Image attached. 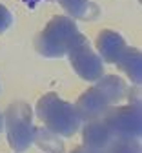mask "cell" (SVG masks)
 Returning a JSON list of instances; mask_svg holds the SVG:
<instances>
[{
	"instance_id": "cell-1",
	"label": "cell",
	"mask_w": 142,
	"mask_h": 153,
	"mask_svg": "<svg viewBox=\"0 0 142 153\" xmlns=\"http://www.w3.org/2000/svg\"><path fill=\"white\" fill-rule=\"evenodd\" d=\"M84 40L88 38L78 31L77 24L69 16H55L38 33L35 46L36 51L44 56H62Z\"/></svg>"
},
{
	"instance_id": "cell-2",
	"label": "cell",
	"mask_w": 142,
	"mask_h": 153,
	"mask_svg": "<svg viewBox=\"0 0 142 153\" xmlns=\"http://www.w3.org/2000/svg\"><path fill=\"white\" fill-rule=\"evenodd\" d=\"M36 115L51 133L69 137L80 126V115L77 108L62 100L55 93H48L36 104Z\"/></svg>"
},
{
	"instance_id": "cell-3",
	"label": "cell",
	"mask_w": 142,
	"mask_h": 153,
	"mask_svg": "<svg viewBox=\"0 0 142 153\" xmlns=\"http://www.w3.org/2000/svg\"><path fill=\"white\" fill-rule=\"evenodd\" d=\"M6 128H7V140L15 151H24L31 146L35 139V126H33V113L31 108L24 102H15L7 108L6 115Z\"/></svg>"
},
{
	"instance_id": "cell-4",
	"label": "cell",
	"mask_w": 142,
	"mask_h": 153,
	"mask_svg": "<svg viewBox=\"0 0 142 153\" xmlns=\"http://www.w3.org/2000/svg\"><path fill=\"white\" fill-rule=\"evenodd\" d=\"M104 122L117 139H138L142 129L140 108L137 106H120L104 115Z\"/></svg>"
},
{
	"instance_id": "cell-5",
	"label": "cell",
	"mask_w": 142,
	"mask_h": 153,
	"mask_svg": "<svg viewBox=\"0 0 142 153\" xmlns=\"http://www.w3.org/2000/svg\"><path fill=\"white\" fill-rule=\"evenodd\" d=\"M69 60L73 69L86 80H97L102 76V60L91 51L88 40L77 44L69 53Z\"/></svg>"
},
{
	"instance_id": "cell-6",
	"label": "cell",
	"mask_w": 142,
	"mask_h": 153,
	"mask_svg": "<svg viewBox=\"0 0 142 153\" xmlns=\"http://www.w3.org/2000/svg\"><path fill=\"white\" fill-rule=\"evenodd\" d=\"M111 100L106 97V93L100 89L98 86L95 88H89L82 97L78 99L77 102V111L80 115V119H98V117H102V115L108 111Z\"/></svg>"
},
{
	"instance_id": "cell-7",
	"label": "cell",
	"mask_w": 142,
	"mask_h": 153,
	"mask_svg": "<svg viewBox=\"0 0 142 153\" xmlns=\"http://www.w3.org/2000/svg\"><path fill=\"white\" fill-rule=\"evenodd\" d=\"M82 139H84V146L106 153L115 137H113V133L109 131V128L106 126L104 120L91 119V122H88V124L84 126Z\"/></svg>"
},
{
	"instance_id": "cell-8",
	"label": "cell",
	"mask_w": 142,
	"mask_h": 153,
	"mask_svg": "<svg viewBox=\"0 0 142 153\" xmlns=\"http://www.w3.org/2000/svg\"><path fill=\"white\" fill-rule=\"evenodd\" d=\"M97 48H98L100 55L104 56L106 62H117L118 55L122 53L124 48H126V42H124V38L118 33L102 31L98 35V38H97Z\"/></svg>"
},
{
	"instance_id": "cell-9",
	"label": "cell",
	"mask_w": 142,
	"mask_h": 153,
	"mask_svg": "<svg viewBox=\"0 0 142 153\" xmlns=\"http://www.w3.org/2000/svg\"><path fill=\"white\" fill-rule=\"evenodd\" d=\"M117 64L124 73H128V76L135 84H140V80H142V59H140L138 49H133V48L126 46L124 51L118 55Z\"/></svg>"
},
{
	"instance_id": "cell-10",
	"label": "cell",
	"mask_w": 142,
	"mask_h": 153,
	"mask_svg": "<svg viewBox=\"0 0 142 153\" xmlns=\"http://www.w3.org/2000/svg\"><path fill=\"white\" fill-rule=\"evenodd\" d=\"M62 7L75 18H93L98 9L88 0H60Z\"/></svg>"
},
{
	"instance_id": "cell-11",
	"label": "cell",
	"mask_w": 142,
	"mask_h": 153,
	"mask_svg": "<svg viewBox=\"0 0 142 153\" xmlns=\"http://www.w3.org/2000/svg\"><path fill=\"white\" fill-rule=\"evenodd\" d=\"M100 89H102L104 93H106V97L111 100V102H117V100H120L124 97V91H126V86H124V82L118 79V76H113V75H109V76H104L102 80H100L98 84H97Z\"/></svg>"
},
{
	"instance_id": "cell-12",
	"label": "cell",
	"mask_w": 142,
	"mask_h": 153,
	"mask_svg": "<svg viewBox=\"0 0 142 153\" xmlns=\"http://www.w3.org/2000/svg\"><path fill=\"white\" fill-rule=\"evenodd\" d=\"M49 133L51 131L48 128L46 129H35V139L33 140H36V144L40 148H44L51 153H60L62 151V142L58 139H49Z\"/></svg>"
},
{
	"instance_id": "cell-13",
	"label": "cell",
	"mask_w": 142,
	"mask_h": 153,
	"mask_svg": "<svg viewBox=\"0 0 142 153\" xmlns=\"http://www.w3.org/2000/svg\"><path fill=\"white\" fill-rule=\"evenodd\" d=\"M106 153H140L137 139H113Z\"/></svg>"
},
{
	"instance_id": "cell-14",
	"label": "cell",
	"mask_w": 142,
	"mask_h": 153,
	"mask_svg": "<svg viewBox=\"0 0 142 153\" xmlns=\"http://www.w3.org/2000/svg\"><path fill=\"white\" fill-rule=\"evenodd\" d=\"M11 13H9V9H6L2 4H0V33L2 31H6L9 26H11Z\"/></svg>"
},
{
	"instance_id": "cell-15",
	"label": "cell",
	"mask_w": 142,
	"mask_h": 153,
	"mask_svg": "<svg viewBox=\"0 0 142 153\" xmlns=\"http://www.w3.org/2000/svg\"><path fill=\"white\" fill-rule=\"evenodd\" d=\"M71 153H104V151H97V149H91V148H88V146H82V148L73 149Z\"/></svg>"
},
{
	"instance_id": "cell-16",
	"label": "cell",
	"mask_w": 142,
	"mask_h": 153,
	"mask_svg": "<svg viewBox=\"0 0 142 153\" xmlns=\"http://www.w3.org/2000/svg\"><path fill=\"white\" fill-rule=\"evenodd\" d=\"M24 2H26L28 6H31V7H33V6H35L36 2H40V0H24Z\"/></svg>"
},
{
	"instance_id": "cell-17",
	"label": "cell",
	"mask_w": 142,
	"mask_h": 153,
	"mask_svg": "<svg viewBox=\"0 0 142 153\" xmlns=\"http://www.w3.org/2000/svg\"><path fill=\"white\" fill-rule=\"evenodd\" d=\"M2 124H4V115L0 113V131H2Z\"/></svg>"
}]
</instances>
